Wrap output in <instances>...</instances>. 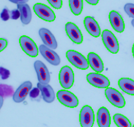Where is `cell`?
<instances>
[{"label": "cell", "instance_id": "obj_11", "mask_svg": "<svg viewBox=\"0 0 134 127\" xmlns=\"http://www.w3.org/2000/svg\"><path fill=\"white\" fill-rule=\"evenodd\" d=\"M65 30L68 37L75 44L80 45L83 42V37L81 31L76 24L72 22H68L65 25Z\"/></svg>", "mask_w": 134, "mask_h": 127}, {"label": "cell", "instance_id": "obj_3", "mask_svg": "<svg viewBox=\"0 0 134 127\" xmlns=\"http://www.w3.org/2000/svg\"><path fill=\"white\" fill-rule=\"evenodd\" d=\"M59 81L61 86L66 90L71 88L74 83V74L71 67L64 66L61 69L59 74Z\"/></svg>", "mask_w": 134, "mask_h": 127}, {"label": "cell", "instance_id": "obj_6", "mask_svg": "<svg viewBox=\"0 0 134 127\" xmlns=\"http://www.w3.org/2000/svg\"><path fill=\"white\" fill-rule=\"evenodd\" d=\"M33 10L35 14L40 19H42L44 21L52 22L55 20L56 15L54 12L48 6L44 4H42V3L35 4L33 6Z\"/></svg>", "mask_w": 134, "mask_h": 127}, {"label": "cell", "instance_id": "obj_20", "mask_svg": "<svg viewBox=\"0 0 134 127\" xmlns=\"http://www.w3.org/2000/svg\"><path fill=\"white\" fill-rule=\"evenodd\" d=\"M119 87L122 91L131 95H134V81L129 78H121L118 81Z\"/></svg>", "mask_w": 134, "mask_h": 127}, {"label": "cell", "instance_id": "obj_35", "mask_svg": "<svg viewBox=\"0 0 134 127\" xmlns=\"http://www.w3.org/2000/svg\"><path fill=\"white\" fill-rule=\"evenodd\" d=\"M133 127H134V125H133Z\"/></svg>", "mask_w": 134, "mask_h": 127}, {"label": "cell", "instance_id": "obj_24", "mask_svg": "<svg viewBox=\"0 0 134 127\" xmlns=\"http://www.w3.org/2000/svg\"><path fill=\"white\" fill-rule=\"evenodd\" d=\"M124 11L128 16L134 19V4L131 3H128L124 6Z\"/></svg>", "mask_w": 134, "mask_h": 127}, {"label": "cell", "instance_id": "obj_28", "mask_svg": "<svg viewBox=\"0 0 134 127\" xmlns=\"http://www.w3.org/2000/svg\"><path fill=\"white\" fill-rule=\"evenodd\" d=\"M9 75V71H8V70L3 68V67H1V76H2V79H4V80L8 79Z\"/></svg>", "mask_w": 134, "mask_h": 127}, {"label": "cell", "instance_id": "obj_1", "mask_svg": "<svg viewBox=\"0 0 134 127\" xmlns=\"http://www.w3.org/2000/svg\"><path fill=\"white\" fill-rule=\"evenodd\" d=\"M66 55L69 62L79 69L86 70L90 66L88 59H86V58L83 54L77 51H67Z\"/></svg>", "mask_w": 134, "mask_h": 127}, {"label": "cell", "instance_id": "obj_10", "mask_svg": "<svg viewBox=\"0 0 134 127\" xmlns=\"http://www.w3.org/2000/svg\"><path fill=\"white\" fill-rule=\"evenodd\" d=\"M34 67L39 83L44 85L49 84L50 81V74L44 63L40 60L35 61L34 63Z\"/></svg>", "mask_w": 134, "mask_h": 127}, {"label": "cell", "instance_id": "obj_29", "mask_svg": "<svg viewBox=\"0 0 134 127\" xmlns=\"http://www.w3.org/2000/svg\"><path fill=\"white\" fill-rule=\"evenodd\" d=\"M40 90L38 89L37 88H35L32 89V90L30 92V97L31 98H35V97H37L38 95H39V92Z\"/></svg>", "mask_w": 134, "mask_h": 127}, {"label": "cell", "instance_id": "obj_13", "mask_svg": "<svg viewBox=\"0 0 134 127\" xmlns=\"http://www.w3.org/2000/svg\"><path fill=\"white\" fill-rule=\"evenodd\" d=\"M39 50L42 56L48 62L49 64L54 66H58L61 62L60 57L52 49L49 48L44 45H41L39 47Z\"/></svg>", "mask_w": 134, "mask_h": 127}, {"label": "cell", "instance_id": "obj_26", "mask_svg": "<svg viewBox=\"0 0 134 127\" xmlns=\"http://www.w3.org/2000/svg\"><path fill=\"white\" fill-rule=\"evenodd\" d=\"M1 18H2L3 21H4L9 20V18H11L9 11L7 9H4V10L2 12V14H1Z\"/></svg>", "mask_w": 134, "mask_h": 127}, {"label": "cell", "instance_id": "obj_23", "mask_svg": "<svg viewBox=\"0 0 134 127\" xmlns=\"http://www.w3.org/2000/svg\"><path fill=\"white\" fill-rule=\"evenodd\" d=\"M69 7L71 11L75 16H79L83 11V0H69Z\"/></svg>", "mask_w": 134, "mask_h": 127}, {"label": "cell", "instance_id": "obj_4", "mask_svg": "<svg viewBox=\"0 0 134 127\" xmlns=\"http://www.w3.org/2000/svg\"><path fill=\"white\" fill-rule=\"evenodd\" d=\"M102 42L109 52L112 54H116L119 50L118 40L110 30H104L102 33Z\"/></svg>", "mask_w": 134, "mask_h": 127}, {"label": "cell", "instance_id": "obj_32", "mask_svg": "<svg viewBox=\"0 0 134 127\" xmlns=\"http://www.w3.org/2000/svg\"><path fill=\"white\" fill-rule=\"evenodd\" d=\"M86 2L91 5H96L98 4L99 1L98 0H86Z\"/></svg>", "mask_w": 134, "mask_h": 127}, {"label": "cell", "instance_id": "obj_21", "mask_svg": "<svg viewBox=\"0 0 134 127\" xmlns=\"http://www.w3.org/2000/svg\"><path fill=\"white\" fill-rule=\"evenodd\" d=\"M18 9L21 14V22L24 25H28L32 19V14L30 7L28 4L18 5Z\"/></svg>", "mask_w": 134, "mask_h": 127}, {"label": "cell", "instance_id": "obj_19", "mask_svg": "<svg viewBox=\"0 0 134 127\" xmlns=\"http://www.w3.org/2000/svg\"><path fill=\"white\" fill-rule=\"evenodd\" d=\"M37 88L40 90L42 93V96L43 100L47 103H52L55 99V93L53 88H52L50 85H44L38 83L37 84Z\"/></svg>", "mask_w": 134, "mask_h": 127}, {"label": "cell", "instance_id": "obj_5", "mask_svg": "<svg viewBox=\"0 0 134 127\" xmlns=\"http://www.w3.org/2000/svg\"><path fill=\"white\" fill-rule=\"evenodd\" d=\"M95 122V114L93 108L89 105L82 107L79 114V122L81 127H93Z\"/></svg>", "mask_w": 134, "mask_h": 127}, {"label": "cell", "instance_id": "obj_2", "mask_svg": "<svg viewBox=\"0 0 134 127\" xmlns=\"http://www.w3.org/2000/svg\"><path fill=\"white\" fill-rule=\"evenodd\" d=\"M57 97L61 104L69 108H75L79 105V99L74 93L66 90H59Z\"/></svg>", "mask_w": 134, "mask_h": 127}, {"label": "cell", "instance_id": "obj_15", "mask_svg": "<svg viewBox=\"0 0 134 127\" xmlns=\"http://www.w3.org/2000/svg\"><path fill=\"white\" fill-rule=\"evenodd\" d=\"M84 25L88 33L93 37H98L101 34V30L96 20L91 16H86L84 19Z\"/></svg>", "mask_w": 134, "mask_h": 127}, {"label": "cell", "instance_id": "obj_31", "mask_svg": "<svg viewBox=\"0 0 134 127\" xmlns=\"http://www.w3.org/2000/svg\"><path fill=\"white\" fill-rule=\"evenodd\" d=\"M10 2H12L13 3H15V4H17L18 5H20V4H25L26 2H27V1H17V0H11Z\"/></svg>", "mask_w": 134, "mask_h": 127}, {"label": "cell", "instance_id": "obj_27", "mask_svg": "<svg viewBox=\"0 0 134 127\" xmlns=\"http://www.w3.org/2000/svg\"><path fill=\"white\" fill-rule=\"evenodd\" d=\"M10 16H11V19H18L21 16V14L19 12V9H14L12 10V12H10Z\"/></svg>", "mask_w": 134, "mask_h": 127}, {"label": "cell", "instance_id": "obj_7", "mask_svg": "<svg viewBox=\"0 0 134 127\" xmlns=\"http://www.w3.org/2000/svg\"><path fill=\"white\" fill-rule=\"evenodd\" d=\"M105 96L108 101L114 107L123 108L126 104V101L122 94L113 88H107L105 90Z\"/></svg>", "mask_w": 134, "mask_h": 127}, {"label": "cell", "instance_id": "obj_33", "mask_svg": "<svg viewBox=\"0 0 134 127\" xmlns=\"http://www.w3.org/2000/svg\"><path fill=\"white\" fill-rule=\"evenodd\" d=\"M132 53H133V58H134V43H133V47H132Z\"/></svg>", "mask_w": 134, "mask_h": 127}, {"label": "cell", "instance_id": "obj_30", "mask_svg": "<svg viewBox=\"0 0 134 127\" xmlns=\"http://www.w3.org/2000/svg\"><path fill=\"white\" fill-rule=\"evenodd\" d=\"M7 44H8V42H7V40L4 39V38H1L0 39V50H4L7 47Z\"/></svg>", "mask_w": 134, "mask_h": 127}, {"label": "cell", "instance_id": "obj_12", "mask_svg": "<svg viewBox=\"0 0 134 127\" xmlns=\"http://www.w3.org/2000/svg\"><path fill=\"white\" fill-rule=\"evenodd\" d=\"M32 83L30 81H26L21 84L13 95V100L16 103H20L25 100L32 89Z\"/></svg>", "mask_w": 134, "mask_h": 127}, {"label": "cell", "instance_id": "obj_14", "mask_svg": "<svg viewBox=\"0 0 134 127\" xmlns=\"http://www.w3.org/2000/svg\"><path fill=\"white\" fill-rule=\"evenodd\" d=\"M109 19L111 23V27L116 32L121 33L124 31L125 23L122 17L118 12L111 11L109 14Z\"/></svg>", "mask_w": 134, "mask_h": 127}, {"label": "cell", "instance_id": "obj_16", "mask_svg": "<svg viewBox=\"0 0 134 127\" xmlns=\"http://www.w3.org/2000/svg\"><path fill=\"white\" fill-rule=\"evenodd\" d=\"M39 35L44 45L50 49L57 48V42L54 35L48 29L42 28L39 30Z\"/></svg>", "mask_w": 134, "mask_h": 127}, {"label": "cell", "instance_id": "obj_8", "mask_svg": "<svg viewBox=\"0 0 134 127\" xmlns=\"http://www.w3.org/2000/svg\"><path fill=\"white\" fill-rule=\"evenodd\" d=\"M19 44L21 49L28 56L36 57L38 54V48L35 42L30 37L23 35L19 38Z\"/></svg>", "mask_w": 134, "mask_h": 127}, {"label": "cell", "instance_id": "obj_17", "mask_svg": "<svg viewBox=\"0 0 134 127\" xmlns=\"http://www.w3.org/2000/svg\"><path fill=\"white\" fill-rule=\"evenodd\" d=\"M97 122L99 127H110V114L106 107H102L98 109L97 113Z\"/></svg>", "mask_w": 134, "mask_h": 127}, {"label": "cell", "instance_id": "obj_22", "mask_svg": "<svg viewBox=\"0 0 134 127\" xmlns=\"http://www.w3.org/2000/svg\"><path fill=\"white\" fill-rule=\"evenodd\" d=\"M113 119L118 127H132L129 119L121 114H115L113 117Z\"/></svg>", "mask_w": 134, "mask_h": 127}, {"label": "cell", "instance_id": "obj_18", "mask_svg": "<svg viewBox=\"0 0 134 127\" xmlns=\"http://www.w3.org/2000/svg\"><path fill=\"white\" fill-rule=\"evenodd\" d=\"M88 61L90 67L97 73L100 74L104 70V63L99 56L95 52H90L88 55Z\"/></svg>", "mask_w": 134, "mask_h": 127}, {"label": "cell", "instance_id": "obj_9", "mask_svg": "<svg viewBox=\"0 0 134 127\" xmlns=\"http://www.w3.org/2000/svg\"><path fill=\"white\" fill-rule=\"evenodd\" d=\"M87 81L90 85L97 88H107L110 82L106 76L99 73H90L87 75Z\"/></svg>", "mask_w": 134, "mask_h": 127}, {"label": "cell", "instance_id": "obj_25", "mask_svg": "<svg viewBox=\"0 0 134 127\" xmlns=\"http://www.w3.org/2000/svg\"><path fill=\"white\" fill-rule=\"evenodd\" d=\"M47 2L56 9H60L62 7L63 2L62 0H48Z\"/></svg>", "mask_w": 134, "mask_h": 127}, {"label": "cell", "instance_id": "obj_34", "mask_svg": "<svg viewBox=\"0 0 134 127\" xmlns=\"http://www.w3.org/2000/svg\"><path fill=\"white\" fill-rule=\"evenodd\" d=\"M131 24H132V25L133 26V28H134V19H133V20L131 21Z\"/></svg>", "mask_w": 134, "mask_h": 127}]
</instances>
